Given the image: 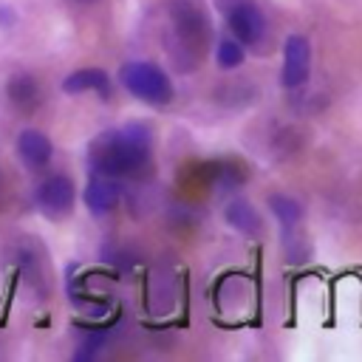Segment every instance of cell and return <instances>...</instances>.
<instances>
[{"mask_svg": "<svg viewBox=\"0 0 362 362\" xmlns=\"http://www.w3.org/2000/svg\"><path fill=\"white\" fill-rule=\"evenodd\" d=\"M243 45L238 42V40H221L218 42V48H215V59H218V65L223 68V71H232V68H238L240 62H243Z\"/></svg>", "mask_w": 362, "mask_h": 362, "instance_id": "obj_14", "label": "cell"}, {"mask_svg": "<svg viewBox=\"0 0 362 362\" xmlns=\"http://www.w3.org/2000/svg\"><path fill=\"white\" fill-rule=\"evenodd\" d=\"M311 74V45L303 34H291L286 37V45H283V71H280V82L283 88L294 90L300 85H305Z\"/></svg>", "mask_w": 362, "mask_h": 362, "instance_id": "obj_6", "label": "cell"}, {"mask_svg": "<svg viewBox=\"0 0 362 362\" xmlns=\"http://www.w3.org/2000/svg\"><path fill=\"white\" fill-rule=\"evenodd\" d=\"M85 3H88V0H85Z\"/></svg>", "mask_w": 362, "mask_h": 362, "instance_id": "obj_16", "label": "cell"}, {"mask_svg": "<svg viewBox=\"0 0 362 362\" xmlns=\"http://www.w3.org/2000/svg\"><path fill=\"white\" fill-rule=\"evenodd\" d=\"M223 218L243 235H257L260 232V215L255 212V206L249 201H229L223 209Z\"/></svg>", "mask_w": 362, "mask_h": 362, "instance_id": "obj_12", "label": "cell"}, {"mask_svg": "<svg viewBox=\"0 0 362 362\" xmlns=\"http://www.w3.org/2000/svg\"><path fill=\"white\" fill-rule=\"evenodd\" d=\"M153 133L144 122H127L116 130L96 136L88 147L90 173H102L110 178L139 175L150 161Z\"/></svg>", "mask_w": 362, "mask_h": 362, "instance_id": "obj_1", "label": "cell"}, {"mask_svg": "<svg viewBox=\"0 0 362 362\" xmlns=\"http://www.w3.org/2000/svg\"><path fill=\"white\" fill-rule=\"evenodd\" d=\"M223 11H226V23H229V28L240 45H255L263 40L266 17L252 0H232L223 6Z\"/></svg>", "mask_w": 362, "mask_h": 362, "instance_id": "obj_5", "label": "cell"}, {"mask_svg": "<svg viewBox=\"0 0 362 362\" xmlns=\"http://www.w3.org/2000/svg\"><path fill=\"white\" fill-rule=\"evenodd\" d=\"M6 99H8V105L20 116H31V113H37L42 107L45 93H42V85H40L37 76H31V74H14L6 82Z\"/></svg>", "mask_w": 362, "mask_h": 362, "instance_id": "obj_8", "label": "cell"}, {"mask_svg": "<svg viewBox=\"0 0 362 362\" xmlns=\"http://www.w3.org/2000/svg\"><path fill=\"white\" fill-rule=\"evenodd\" d=\"M119 79L127 93H133L136 99H141L153 107H161L173 99V82L156 62H144V59L124 62L119 71Z\"/></svg>", "mask_w": 362, "mask_h": 362, "instance_id": "obj_2", "label": "cell"}, {"mask_svg": "<svg viewBox=\"0 0 362 362\" xmlns=\"http://www.w3.org/2000/svg\"><path fill=\"white\" fill-rule=\"evenodd\" d=\"M14 20H17L14 8H11V6H3V3H0V28H11V25H14Z\"/></svg>", "mask_w": 362, "mask_h": 362, "instance_id": "obj_15", "label": "cell"}, {"mask_svg": "<svg viewBox=\"0 0 362 362\" xmlns=\"http://www.w3.org/2000/svg\"><path fill=\"white\" fill-rule=\"evenodd\" d=\"M269 206H272V212L277 215V221L283 223L286 232L294 229V226L300 223V218H303L300 204H297L294 198H288V195H272V198H269Z\"/></svg>", "mask_w": 362, "mask_h": 362, "instance_id": "obj_13", "label": "cell"}, {"mask_svg": "<svg viewBox=\"0 0 362 362\" xmlns=\"http://www.w3.org/2000/svg\"><path fill=\"white\" fill-rule=\"evenodd\" d=\"M65 93H99L102 99L110 96V76L102 68H79L62 79Z\"/></svg>", "mask_w": 362, "mask_h": 362, "instance_id": "obj_11", "label": "cell"}, {"mask_svg": "<svg viewBox=\"0 0 362 362\" xmlns=\"http://www.w3.org/2000/svg\"><path fill=\"white\" fill-rule=\"evenodd\" d=\"M76 204V187L68 175L57 173V175H48L42 178L37 187H34V206L40 215H45L48 221H62L71 215Z\"/></svg>", "mask_w": 362, "mask_h": 362, "instance_id": "obj_3", "label": "cell"}, {"mask_svg": "<svg viewBox=\"0 0 362 362\" xmlns=\"http://www.w3.org/2000/svg\"><path fill=\"white\" fill-rule=\"evenodd\" d=\"M82 201H85L90 215H96V218L107 215L119 201V178L90 173V181L85 184V192H82Z\"/></svg>", "mask_w": 362, "mask_h": 362, "instance_id": "obj_9", "label": "cell"}, {"mask_svg": "<svg viewBox=\"0 0 362 362\" xmlns=\"http://www.w3.org/2000/svg\"><path fill=\"white\" fill-rule=\"evenodd\" d=\"M8 257L14 260V272L20 277H28L31 286H37L40 294L48 291V260L42 246L34 238H20L8 246Z\"/></svg>", "mask_w": 362, "mask_h": 362, "instance_id": "obj_4", "label": "cell"}, {"mask_svg": "<svg viewBox=\"0 0 362 362\" xmlns=\"http://www.w3.org/2000/svg\"><path fill=\"white\" fill-rule=\"evenodd\" d=\"M170 17H173V25H175L178 37L189 48L206 45V40H209V23H206V14L195 3H189V0H173Z\"/></svg>", "mask_w": 362, "mask_h": 362, "instance_id": "obj_7", "label": "cell"}, {"mask_svg": "<svg viewBox=\"0 0 362 362\" xmlns=\"http://www.w3.org/2000/svg\"><path fill=\"white\" fill-rule=\"evenodd\" d=\"M17 156L23 158V164L28 170H42L54 156V144L42 130L28 127L17 136Z\"/></svg>", "mask_w": 362, "mask_h": 362, "instance_id": "obj_10", "label": "cell"}]
</instances>
